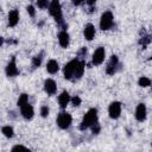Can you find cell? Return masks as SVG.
<instances>
[{"label":"cell","instance_id":"cell-8","mask_svg":"<svg viewBox=\"0 0 152 152\" xmlns=\"http://www.w3.org/2000/svg\"><path fill=\"white\" fill-rule=\"evenodd\" d=\"M5 71H6V75H7L8 77H14V76L19 75V69L17 68L15 57H12V58H11V61H10V62L7 63V65H6Z\"/></svg>","mask_w":152,"mask_h":152},{"label":"cell","instance_id":"cell-7","mask_svg":"<svg viewBox=\"0 0 152 152\" xmlns=\"http://www.w3.org/2000/svg\"><path fill=\"white\" fill-rule=\"evenodd\" d=\"M121 108H122V106H121V103L119 101L112 102L109 104V107H108V114H109V116L112 119H118L120 116V114H121Z\"/></svg>","mask_w":152,"mask_h":152},{"label":"cell","instance_id":"cell-3","mask_svg":"<svg viewBox=\"0 0 152 152\" xmlns=\"http://www.w3.org/2000/svg\"><path fill=\"white\" fill-rule=\"evenodd\" d=\"M96 121H97V109H96V108H90V109L84 114L80 128H81L82 131H84V129L89 128L91 125H94Z\"/></svg>","mask_w":152,"mask_h":152},{"label":"cell","instance_id":"cell-1","mask_svg":"<svg viewBox=\"0 0 152 152\" xmlns=\"http://www.w3.org/2000/svg\"><path fill=\"white\" fill-rule=\"evenodd\" d=\"M84 69H86V62L82 59H78V58H74L64 65L63 75L69 81L78 80L82 77Z\"/></svg>","mask_w":152,"mask_h":152},{"label":"cell","instance_id":"cell-18","mask_svg":"<svg viewBox=\"0 0 152 152\" xmlns=\"http://www.w3.org/2000/svg\"><path fill=\"white\" fill-rule=\"evenodd\" d=\"M42 61H43V52H40L39 55H37V56H34L32 58V68L33 69L38 68L42 64Z\"/></svg>","mask_w":152,"mask_h":152},{"label":"cell","instance_id":"cell-26","mask_svg":"<svg viewBox=\"0 0 152 152\" xmlns=\"http://www.w3.org/2000/svg\"><path fill=\"white\" fill-rule=\"evenodd\" d=\"M26 10H27V13H28V14H30V15H31L32 18H33V17L36 15V10H34V7H33L32 5L27 6V8H26Z\"/></svg>","mask_w":152,"mask_h":152},{"label":"cell","instance_id":"cell-10","mask_svg":"<svg viewBox=\"0 0 152 152\" xmlns=\"http://www.w3.org/2000/svg\"><path fill=\"white\" fill-rule=\"evenodd\" d=\"M118 65H119V58L118 56L113 55L107 64V68H106V72L108 75H114L116 72V69H118Z\"/></svg>","mask_w":152,"mask_h":152},{"label":"cell","instance_id":"cell-2","mask_svg":"<svg viewBox=\"0 0 152 152\" xmlns=\"http://www.w3.org/2000/svg\"><path fill=\"white\" fill-rule=\"evenodd\" d=\"M49 13L50 15L56 20V23L61 26H63V30H65V24L63 20V13H62V6L59 4V0H51L49 5Z\"/></svg>","mask_w":152,"mask_h":152},{"label":"cell","instance_id":"cell-13","mask_svg":"<svg viewBox=\"0 0 152 152\" xmlns=\"http://www.w3.org/2000/svg\"><path fill=\"white\" fill-rule=\"evenodd\" d=\"M58 43L62 48H68V45L70 43V37H69V33L65 30H62L58 33Z\"/></svg>","mask_w":152,"mask_h":152},{"label":"cell","instance_id":"cell-22","mask_svg":"<svg viewBox=\"0 0 152 152\" xmlns=\"http://www.w3.org/2000/svg\"><path fill=\"white\" fill-rule=\"evenodd\" d=\"M49 5H50V1H49V0H37V6H38L40 10L48 8Z\"/></svg>","mask_w":152,"mask_h":152},{"label":"cell","instance_id":"cell-4","mask_svg":"<svg viewBox=\"0 0 152 152\" xmlns=\"http://www.w3.org/2000/svg\"><path fill=\"white\" fill-rule=\"evenodd\" d=\"M114 24V17H113V13L110 11H106L102 15H101V19H100V28L102 31H107L109 28H112Z\"/></svg>","mask_w":152,"mask_h":152},{"label":"cell","instance_id":"cell-6","mask_svg":"<svg viewBox=\"0 0 152 152\" xmlns=\"http://www.w3.org/2000/svg\"><path fill=\"white\" fill-rule=\"evenodd\" d=\"M104 57H106V51H104V48H97L94 53H93V57H91V63L94 65H100L103 61H104Z\"/></svg>","mask_w":152,"mask_h":152},{"label":"cell","instance_id":"cell-25","mask_svg":"<svg viewBox=\"0 0 152 152\" xmlns=\"http://www.w3.org/2000/svg\"><path fill=\"white\" fill-rule=\"evenodd\" d=\"M150 42H151L150 36H145V37H142V39H140V44H142V46L150 44Z\"/></svg>","mask_w":152,"mask_h":152},{"label":"cell","instance_id":"cell-14","mask_svg":"<svg viewBox=\"0 0 152 152\" xmlns=\"http://www.w3.org/2000/svg\"><path fill=\"white\" fill-rule=\"evenodd\" d=\"M19 23V12L18 10H12L8 13V26L14 27Z\"/></svg>","mask_w":152,"mask_h":152},{"label":"cell","instance_id":"cell-27","mask_svg":"<svg viewBox=\"0 0 152 152\" xmlns=\"http://www.w3.org/2000/svg\"><path fill=\"white\" fill-rule=\"evenodd\" d=\"M17 150H27V148L23 145H15V146L12 147V151H17Z\"/></svg>","mask_w":152,"mask_h":152},{"label":"cell","instance_id":"cell-23","mask_svg":"<svg viewBox=\"0 0 152 152\" xmlns=\"http://www.w3.org/2000/svg\"><path fill=\"white\" fill-rule=\"evenodd\" d=\"M70 102H71V104L74 106V107H78L80 104H81V97L80 96H74V97H70Z\"/></svg>","mask_w":152,"mask_h":152},{"label":"cell","instance_id":"cell-9","mask_svg":"<svg viewBox=\"0 0 152 152\" xmlns=\"http://www.w3.org/2000/svg\"><path fill=\"white\" fill-rule=\"evenodd\" d=\"M20 114L21 116L25 119V120H31L34 115V110H33V107L27 102L25 104H23L20 107Z\"/></svg>","mask_w":152,"mask_h":152},{"label":"cell","instance_id":"cell-29","mask_svg":"<svg viewBox=\"0 0 152 152\" xmlns=\"http://www.w3.org/2000/svg\"><path fill=\"white\" fill-rule=\"evenodd\" d=\"M96 1H97V0H86V2H87L89 6H94Z\"/></svg>","mask_w":152,"mask_h":152},{"label":"cell","instance_id":"cell-11","mask_svg":"<svg viewBox=\"0 0 152 152\" xmlns=\"http://www.w3.org/2000/svg\"><path fill=\"white\" fill-rule=\"evenodd\" d=\"M44 90H45V93L48 95L56 94V91H57V84H56V82L53 80H51V78H46L45 82H44Z\"/></svg>","mask_w":152,"mask_h":152},{"label":"cell","instance_id":"cell-21","mask_svg":"<svg viewBox=\"0 0 152 152\" xmlns=\"http://www.w3.org/2000/svg\"><path fill=\"white\" fill-rule=\"evenodd\" d=\"M27 102H28V95L27 94H20L19 97H18V101H17L18 107H21L23 104H25Z\"/></svg>","mask_w":152,"mask_h":152},{"label":"cell","instance_id":"cell-17","mask_svg":"<svg viewBox=\"0 0 152 152\" xmlns=\"http://www.w3.org/2000/svg\"><path fill=\"white\" fill-rule=\"evenodd\" d=\"M59 69V65H58V62L55 61V59H50L48 63H46V71L49 74H56Z\"/></svg>","mask_w":152,"mask_h":152},{"label":"cell","instance_id":"cell-5","mask_svg":"<svg viewBox=\"0 0 152 152\" xmlns=\"http://www.w3.org/2000/svg\"><path fill=\"white\" fill-rule=\"evenodd\" d=\"M71 122H72V118H71V115H70L69 113H66V112H61V113L58 114V116H57V125H58L59 128L66 129V128L70 127Z\"/></svg>","mask_w":152,"mask_h":152},{"label":"cell","instance_id":"cell-19","mask_svg":"<svg viewBox=\"0 0 152 152\" xmlns=\"http://www.w3.org/2000/svg\"><path fill=\"white\" fill-rule=\"evenodd\" d=\"M1 132H2V134H4L6 138H12V137L14 135V131H13V128H12L11 126H4V127L1 128Z\"/></svg>","mask_w":152,"mask_h":152},{"label":"cell","instance_id":"cell-24","mask_svg":"<svg viewBox=\"0 0 152 152\" xmlns=\"http://www.w3.org/2000/svg\"><path fill=\"white\" fill-rule=\"evenodd\" d=\"M49 113H50L49 107H48V106H42V108H40V115H42L43 118H46V116L49 115Z\"/></svg>","mask_w":152,"mask_h":152},{"label":"cell","instance_id":"cell-16","mask_svg":"<svg viewBox=\"0 0 152 152\" xmlns=\"http://www.w3.org/2000/svg\"><path fill=\"white\" fill-rule=\"evenodd\" d=\"M58 103L62 108H65L70 103V95L68 91H63L61 95H58Z\"/></svg>","mask_w":152,"mask_h":152},{"label":"cell","instance_id":"cell-12","mask_svg":"<svg viewBox=\"0 0 152 152\" xmlns=\"http://www.w3.org/2000/svg\"><path fill=\"white\" fill-rule=\"evenodd\" d=\"M146 114H147V109H146V106L145 103H139L135 108V119L138 121H144L146 119Z\"/></svg>","mask_w":152,"mask_h":152},{"label":"cell","instance_id":"cell-15","mask_svg":"<svg viewBox=\"0 0 152 152\" xmlns=\"http://www.w3.org/2000/svg\"><path fill=\"white\" fill-rule=\"evenodd\" d=\"M83 36L87 40H91L95 36V26L93 24H87L83 30Z\"/></svg>","mask_w":152,"mask_h":152},{"label":"cell","instance_id":"cell-20","mask_svg":"<svg viewBox=\"0 0 152 152\" xmlns=\"http://www.w3.org/2000/svg\"><path fill=\"white\" fill-rule=\"evenodd\" d=\"M138 84H139L140 87H142V88L148 87V86H151V80H150L148 77H146V76H141V77L139 78V81H138Z\"/></svg>","mask_w":152,"mask_h":152},{"label":"cell","instance_id":"cell-28","mask_svg":"<svg viewBox=\"0 0 152 152\" xmlns=\"http://www.w3.org/2000/svg\"><path fill=\"white\" fill-rule=\"evenodd\" d=\"M84 0H71V2L75 5V6H80Z\"/></svg>","mask_w":152,"mask_h":152}]
</instances>
